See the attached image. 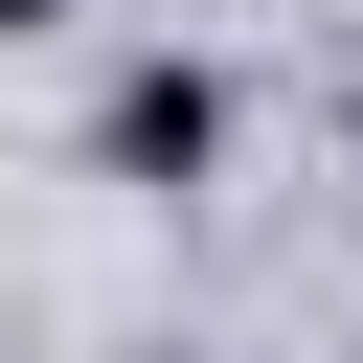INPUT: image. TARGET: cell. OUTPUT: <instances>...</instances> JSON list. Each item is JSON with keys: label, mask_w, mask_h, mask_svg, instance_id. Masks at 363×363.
I'll return each instance as SVG.
<instances>
[{"label": "cell", "mask_w": 363, "mask_h": 363, "mask_svg": "<svg viewBox=\"0 0 363 363\" xmlns=\"http://www.w3.org/2000/svg\"><path fill=\"white\" fill-rule=\"evenodd\" d=\"M91 159H113V182H159V204H182V182H204V159H227V68H182V45H159V68H113V113H91Z\"/></svg>", "instance_id": "1"}, {"label": "cell", "mask_w": 363, "mask_h": 363, "mask_svg": "<svg viewBox=\"0 0 363 363\" xmlns=\"http://www.w3.org/2000/svg\"><path fill=\"white\" fill-rule=\"evenodd\" d=\"M0 23H45V0H0Z\"/></svg>", "instance_id": "2"}, {"label": "cell", "mask_w": 363, "mask_h": 363, "mask_svg": "<svg viewBox=\"0 0 363 363\" xmlns=\"http://www.w3.org/2000/svg\"><path fill=\"white\" fill-rule=\"evenodd\" d=\"M340 159H363V136H340Z\"/></svg>", "instance_id": "3"}]
</instances>
